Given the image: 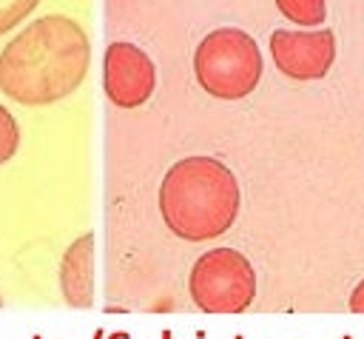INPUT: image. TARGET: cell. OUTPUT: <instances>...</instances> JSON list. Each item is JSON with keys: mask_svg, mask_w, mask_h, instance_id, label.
<instances>
[{"mask_svg": "<svg viewBox=\"0 0 364 339\" xmlns=\"http://www.w3.org/2000/svg\"><path fill=\"white\" fill-rule=\"evenodd\" d=\"M88 63V34L77 20L40 18L0 52V92L23 106H49L80 89Z\"/></svg>", "mask_w": 364, "mask_h": 339, "instance_id": "6da1fadb", "label": "cell"}, {"mask_svg": "<svg viewBox=\"0 0 364 339\" xmlns=\"http://www.w3.org/2000/svg\"><path fill=\"white\" fill-rule=\"evenodd\" d=\"M239 183L214 157H186L168 168L160 186L165 226L188 242L222 237L239 214Z\"/></svg>", "mask_w": 364, "mask_h": 339, "instance_id": "7a4b0ae2", "label": "cell"}, {"mask_svg": "<svg viewBox=\"0 0 364 339\" xmlns=\"http://www.w3.org/2000/svg\"><path fill=\"white\" fill-rule=\"evenodd\" d=\"M200 86L219 100H242L262 80V52L242 29L211 32L194 55Z\"/></svg>", "mask_w": 364, "mask_h": 339, "instance_id": "3957f363", "label": "cell"}, {"mask_svg": "<svg viewBox=\"0 0 364 339\" xmlns=\"http://www.w3.org/2000/svg\"><path fill=\"white\" fill-rule=\"evenodd\" d=\"M188 291L205 314H242L256 296V274L239 251L214 248L194 263Z\"/></svg>", "mask_w": 364, "mask_h": 339, "instance_id": "277c9868", "label": "cell"}, {"mask_svg": "<svg viewBox=\"0 0 364 339\" xmlns=\"http://www.w3.org/2000/svg\"><path fill=\"white\" fill-rule=\"evenodd\" d=\"M270 55L276 69L293 80H322L336 60V37L330 29L270 34Z\"/></svg>", "mask_w": 364, "mask_h": 339, "instance_id": "5b68a950", "label": "cell"}, {"mask_svg": "<svg viewBox=\"0 0 364 339\" xmlns=\"http://www.w3.org/2000/svg\"><path fill=\"white\" fill-rule=\"evenodd\" d=\"M157 83L151 57L134 43H111L103 60V89L120 109L143 106Z\"/></svg>", "mask_w": 364, "mask_h": 339, "instance_id": "8992f818", "label": "cell"}, {"mask_svg": "<svg viewBox=\"0 0 364 339\" xmlns=\"http://www.w3.org/2000/svg\"><path fill=\"white\" fill-rule=\"evenodd\" d=\"M60 291L71 308H91L94 303V234H83L63 254Z\"/></svg>", "mask_w": 364, "mask_h": 339, "instance_id": "52a82bcc", "label": "cell"}, {"mask_svg": "<svg viewBox=\"0 0 364 339\" xmlns=\"http://www.w3.org/2000/svg\"><path fill=\"white\" fill-rule=\"evenodd\" d=\"M276 6L299 26H322L328 18V0H276Z\"/></svg>", "mask_w": 364, "mask_h": 339, "instance_id": "ba28073f", "label": "cell"}, {"mask_svg": "<svg viewBox=\"0 0 364 339\" xmlns=\"http://www.w3.org/2000/svg\"><path fill=\"white\" fill-rule=\"evenodd\" d=\"M40 0H0V34L12 32L18 23H23Z\"/></svg>", "mask_w": 364, "mask_h": 339, "instance_id": "9c48e42d", "label": "cell"}, {"mask_svg": "<svg viewBox=\"0 0 364 339\" xmlns=\"http://www.w3.org/2000/svg\"><path fill=\"white\" fill-rule=\"evenodd\" d=\"M18 146H20V129H18L15 117L0 106V165L15 157Z\"/></svg>", "mask_w": 364, "mask_h": 339, "instance_id": "30bf717a", "label": "cell"}, {"mask_svg": "<svg viewBox=\"0 0 364 339\" xmlns=\"http://www.w3.org/2000/svg\"><path fill=\"white\" fill-rule=\"evenodd\" d=\"M350 311L353 314H364V279L356 285V291L350 296Z\"/></svg>", "mask_w": 364, "mask_h": 339, "instance_id": "8fae6325", "label": "cell"}, {"mask_svg": "<svg viewBox=\"0 0 364 339\" xmlns=\"http://www.w3.org/2000/svg\"><path fill=\"white\" fill-rule=\"evenodd\" d=\"M94 339H103V331H97V333H94Z\"/></svg>", "mask_w": 364, "mask_h": 339, "instance_id": "7c38bea8", "label": "cell"}, {"mask_svg": "<svg viewBox=\"0 0 364 339\" xmlns=\"http://www.w3.org/2000/svg\"><path fill=\"white\" fill-rule=\"evenodd\" d=\"M162 339H171V333H162Z\"/></svg>", "mask_w": 364, "mask_h": 339, "instance_id": "4fadbf2b", "label": "cell"}, {"mask_svg": "<svg viewBox=\"0 0 364 339\" xmlns=\"http://www.w3.org/2000/svg\"><path fill=\"white\" fill-rule=\"evenodd\" d=\"M0 305H4V296H0Z\"/></svg>", "mask_w": 364, "mask_h": 339, "instance_id": "5bb4252c", "label": "cell"}, {"mask_svg": "<svg viewBox=\"0 0 364 339\" xmlns=\"http://www.w3.org/2000/svg\"><path fill=\"white\" fill-rule=\"evenodd\" d=\"M34 339H40V336H34Z\"/></svg>", "mask_w": 364, "mask_h": 339, "instance_id": "9a60e30c", "label": "cell"}, {"mask_svg": "<svg viewBox=\"0 0 364 339\" xmlns=\"http://www.w3.org/2000/svg\"><path fill=\"white\" fill-rule=\"evenodd\" d=\"M344 339H350V336H344Z\"/></svg>", "mask_w": 364, "mask_h": 339, "instance_id": "2e32d148", "label": "cell"}, {"mask_svg": "<svg viewBox=\"0 0 364 339\" xmlns=\"http://www.w3.org/2000/svg\"><path fill=\"white\" fill-rule=\"evenodd\" d=\"M239 339H242V336H239Z\"/></svg>", "mask_w": 364, "mask_h": 339, "instance_id": "e0dca14e", "label": "cell"}]
</instances>
